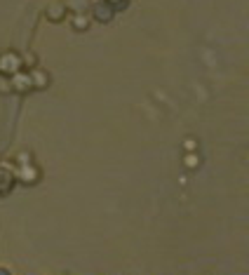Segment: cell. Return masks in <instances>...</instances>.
Returning <instances> with one entry per match:
<instances>
[{
  "instance_id": "obj_1",
  "label": "cell",
  "mask_w": 249,
  "mask_h": 275,
  "mask_svg": "<svg viewBox=\"0 0 249 275\" xmlns=\"http://www.w3.org/2000/svg\"><path fill=\"white\" fill-rule=\"evenodd\" d=\"M80 26L87 28V19H85V16H78V19H75V28H80Z\"/></svg>"
}]
</instances>
